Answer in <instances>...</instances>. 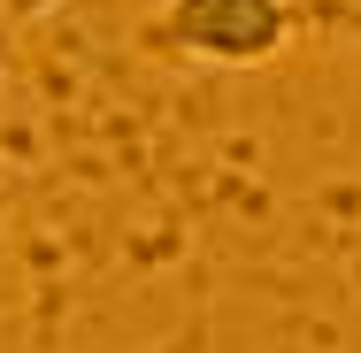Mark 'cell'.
<instances>
[{
    "instance_id": "obj_1",
    "label": "cell",
    "mask_w": 361,
    "mask_h": 353,
    "mask_svg": "<svg viewBox=\"0 0 361 353\" xmlns=\"http://www.w3.org/2000/svg\"><path fill=\"white\" fill-rule=\"evenodd\" d=\"M154 39L200 70H262L300 39L292 0H161Z\"/></svg>"
},
{
    "instance_id": "obj_2",
    "label": "cell",
    "mask_w": 361,
    "mask_h": 353,
    "mask_svg": "<svg viewBox=\"0 0 361 353\" xmlns=\"http://www.w3.org/2000/svg\"><path fill=\"white\" fill-rule=\"evenodd\" d=\"M300 8V31L315 39H361V0H292Z\"/></svg>"
}]
</instances>
